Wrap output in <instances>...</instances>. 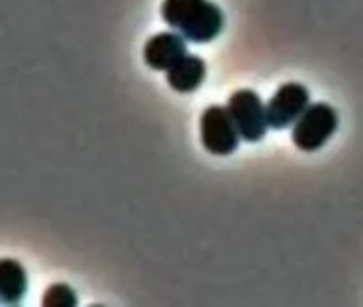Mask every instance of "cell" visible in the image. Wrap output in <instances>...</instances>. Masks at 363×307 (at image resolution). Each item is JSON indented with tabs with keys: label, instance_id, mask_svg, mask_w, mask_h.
I'll use <instances>...</instances> for the list:
<instances>
[{
	"label": "cell",
	"instance_id": "obj_1",
	"mask_svg": "<svg viewBox=\"0 0 363 307\" xmlns=\"http://www.w3.org/2000/svg\"><path fill=\"white\" fill-rule=\"evenodd\" d=\"M164 24L191 43H210L225 28V13L212 0H162Z\"/></svg>",
	"mask_w": 363,
	"mask_h": 307
},
{
	"label": "cell",
	"instance_id": "obj_2",
	"mask_svg": "<svg viewBox=\"0 0 363 307\" xmlns=\"http://www.w3.org/2000/svg\"><path fill=\"white\" fill-rule=\"evenodd\" d=\"M337 130V113L327 103L310 105L301 117L293 124V143L301 151H316L320 149Z\"/></svg>",
	"mask_w": 363,
	"mask_h": 307
},
{
	"label": "cell",
	"instance_id": "obj_3",
	"mask_svg": "<svg viewBox=\"0 0 363 307\" xmlns=\"http://www.w3.org/2000/svg\"><path fill=\"white\" fill-rule=\"evenodd\" d=\"M227 111L233 117L240 137L248 143H257L265 137L269 122H267V107L263 105L261 96L255 90H238L231 94L227 103Z\"/></svg>",
	"mask_w": 363,
	"mask_h": 307
},
{
	"label": "cell",
	"instance_id": "obj_4",
	"mask_svg": "<svg viewBox=\"0 0 363 307\" xmlns=\"http://www.w3.org/2000/svg\"><path fill=\"white\" fill-rule=\"evenodd\" d=\"M201 143L214 156H229L240 145V130L227 107L212 105L201 113Z\"/></svg>",
	"mask_w": 363,
	"mask_h": 307
},
{
	"label": "cell",
	"instance_id": "obj_5",
	"mask_svg": "<svg viewBox=\"0 0 363 307\" xmlns=\"http://www.w3.org/2000/svg\"><path fill=\"white\" fill-rule=\"evenodd\" d=\"M265 107H267L269 128L284 130L293 126L301 117V113L310 107V90L295 81L284 83L274 92V96Z\"/></svg>",
	"mask_w": 363,
	"mask_h": 307
},
{
	"label": "cell",
	"instance_id": "obj_6",
	"mask_svg": "<svg viewBox=\"0 0 363 307\" xmlns=\"http://www.w3.org/2000/svg\"><path fill=\"white\" fill-rule=\"evenodd\" d=\"M186 56V39L175 33H158L143 45V62L154 71H169Z\"/></svg>",
	"mask_w": 363,
	"mask_h": 307
},
{
	"label": "cell",
	"instance_id": "obj_7",
	"mask_svg": "<svg viewBox=\"0 0 363 307\" xmlns=\"http://www.w3.org/2000/svg\"><path fill=\"white\" fill-rule=\"evenodd\" d=\"M206 75H208V66L203 58L186 54L177 64H173L167 71V83L179 94H191L201 88V83L206 81Z\"/></svg>",
	"mask_w": 363,
	"mask_h": 307
},
{
	"label": "cell",
	"instance_id": "obj_8",
	"mask_svg": "<svg viewBox=\"0 0 363 307\" xmlns=\"http://www.w3.org/2000/svg\"><path fill=\"white\" fill-rule=\"evenodd\" d=\"M28 290V273L16 258H0V303L18 305Z\"/></svg>",
	"mask_w": 363,
	"mask_h": 307
},
{
	"label": "cell",
	"instance_id": "obj_9",
	"mask_svg": "<svg viewBox=\"0 0 363 307\" xmlns=\"http://www.w3.org/2000/svg\"><path fill=\"white\" fill-rule=\"evenodd\" d=\"M41 303H43V307H75L77 305V294L69 284L58 282V284H52L45 290Z\"/></svg>",
	"mask_w": 363,
	"mask_h": 307
}]
</instances>
